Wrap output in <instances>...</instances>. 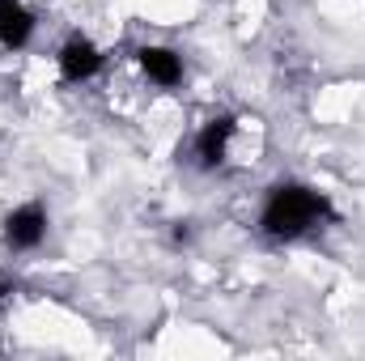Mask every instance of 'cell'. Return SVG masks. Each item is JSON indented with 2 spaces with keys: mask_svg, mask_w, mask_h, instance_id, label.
<instances>
[{
  "mask_svg": "<svg viewBox=\"0 0 365 361\" xmlns=\"http://www.w3.org/2000/svg\"><path fill=\"white\" fill-rule=\"evenodd\" d=\"M327 213H331V208H327V200H323L314 187L280 183V187H272V195H268V204H264L259 225H264V234H272V238H302V234H310Z\"/></svg>",
  "mask_w": 365,
  "mask_h": 361,
  "instance_id": "obj_1",
  "label": "cell"
},
{
  "mask_svg": "<svg viewBox=\"0 0 365 361\" xmlns=\"http://www.w3.org/2000/svg\"><path fill=\"white\" fill-rule=\"evenodd\" d=\"M47 238V208L43 204H21L4 217V243L13 251H34Z\"/></svg>",
  "mask_w": 365,
  "mask_h": 361,
  "instance_id": "obj_2",
  "label": "cell"
},
{
  "mask_svg": "<svg viewBox=\"0 0 365 361\" xmlns=\"http://www.w3.org/2000/svg\"><path fill=\"white\" fill-rule=\"evenodd\" d=\"M234 132H238V123H234L230 115L208 119V123L200 128V136H195V158H200V166H221V162L230 158Z\"/></svg>",
  "mask_w": 365,
  "mask_h": 361,
  "instance_id": "obj_3",
  "label": "cell"
},
{
  "mask_svg": "<svg viewBox=\"0 0 365 361\" xmlns=\"http://www.w3.org/2000/svg\"><path fill=\"white\" fill-rule=\"evenodd\" d=\"M60 73H64V81H90L93 73L102 68V51L93 47L90 39H81V34H73L64 47H60Z\"/></svg>",
  "mask_w": 365,
  "mask_h": 361,
  "instance_id": "obj_4",
  "label": "cell"
},
{
  "mask_svg": "<svg viewBox=\"0 0 365 361\" xmlns=\"http://www.w3.org/2000/svg\"><path fill=\"white\" fill-rule=\"evenodd\" d=\"M140 68H145V77H149L153 86H162V90H170V86L182 81V60L170 47H145V51H140Z\"/></svg>",
  "mask_w": 365,
  "mask_h": 361,
  "instance_id": "obj_5",
  "label": "cell"
},
{
  "mask_svg": "<svg viewBox=\"0 0 365 361\" xmlns=\"http://www.w3.org/2000/svg\"><path fill=\"white\" fill-rule=\"evenodd\" d=\"M34 34V17L21 9V0H0V47H26Z\"/></svg>",
  "mask_w": 365,
  "mask_h": 361,
  "instance_id": "obj_6",
  "label": "cell"
}]
</instances>
